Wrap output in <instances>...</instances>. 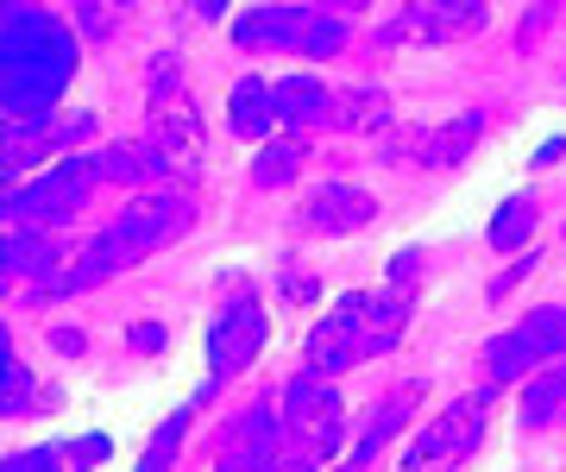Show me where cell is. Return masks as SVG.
<instances>
[{"label":"cell","instance_id":"1","mask_svg":"<svg viewBox=\"0 0 566 472\" xmlns=\"http://www.w3.org/2000/svg\"><path fill=\"white\" fill-rule=\"evenodd\" d=\"M189 214H196V202H189L182 189H151V196H139L133 208H120V221L107 227V233H95V240L63 265V277H44L39 296H76V290H88V284L120 277L126 265H139L145 252H158L164 240H177Z\"/></svg>","mask_w":566,"mask_h":472},{"label":"cell","instance_id":"2","mask_svg":"<svg viewBox=\"0 0 566 472\" xmlns=\"http://www.w3.org/2000/svg\"><path fill=\"white\" fill-rule=\"evenodd\" d=\"M409 315H416V296L409 290H353V296H340L315 322V334H308V347H303L308 371L334 378V371L359 366V359L390 353L409 334Z\"/></svg>","mask_w":566,"mask_h":472},{"label":"cell","instance_id":"3","mask_svg":"<svg viewBox=\"0 0 566 472\" xmlns=\"http://www.w3.org/2000/svg\"><path fill=\"white\" fill-rule=\"evenodd\" d=\"M70 70H76V44H70L63 20L32 13V7H13L7 13V126L44 120L57 107Z\"/></svg>","mask_w":566,"mask_h":472},{"label":"cell","instance_id":"4","mask_svg":"<svg viewBox=\"0 0 566 472\" xmlns=\"http://www.w3.org/2000/svg\"><path fill=\"white\" fill-rule=\"evenodd\" d=\"M346 441V397L322 371L283 385V472H322Z\"/></svg>","mask_w":566,"mask_h":472},{"label":"cell","instance_id":"5","mask_svg":"<svg viewBox=\"0 0 566 472\" xmlns=\"http://www.w3.org/2000/svg\"><path fill=\"white\" fill-rule=\"evenodd\" d=\"M95 183H102V158H82V151H70V158H57L51 170H39L32 183L7 189V227H13V233H44V227H63L82 202H88V196H95Z\"/></svg>","mask_w":566,"mask_h":472},{"label":"cell","instance_id":"6","mask_svg":"<svg viewBox=\"0 0 566 472\" xmlns=\"http://www.w3.org/2000/svg\"><path fill=\"white\" fill-rule=\"evenodd\" d=\"M479 359H485V378H491V385H510V378H528V371L560 366V359H566V303L528 308L516 328L491 334Z\"/></svg>","mask_w":566,"mask_h":472},{"label":"cell","instance_id":"7","mask_svg":"<svg viewBox=\"0 0 566 472\" xmlns=\"http://www.w3.org/2000/svg\"><path fill=\"white\" fill-rule=\"evenodd\" d=\"M485 441V390L479 397H453L434 422H422V434L409 441L397 472H460Z\"/></svg>","mask_w":566,"mask_h":472},{"label":"cell","instance_id":"8","mask_svg":"<svg viewBox=\"0 0 566 472\" xmlns=\"http://www.w3.org/2000/svg\"><path fill=\"white\" fill-rule=\"evenodd\" d=\"M264 328H271V322H264L259 296H252V290H227L221 308H214V322H208V366H214V385L259 359Z\"/></svg>","mask_w":566,"mask_h":472},{"label":"cell","instance_id":"9","mask_svg":"<svg viewBox=\"0 0 566 472\" xmlns=\"http://www.w3.org/2000/svg\"><path fill=\"white\" fill-rule=\"evenodd\" d=\"M214 472H283V416L271 403L233 416L214 441Z\"/></svg>","mask_w":566,"mask_h":472},{"label":"cell","instance_id":"10","mask_svg":"<svg viewBox=\"0 0 566 472\" xmlns=\"http://www.w3.org/2000/svg\"><path fill=\"white\" fill-rule=\"evenodd\" d=\"M371 221H378V202H371V189H359V183H322L303 202V214H296L303 233H359V227H371Z\"/></svg>","mask_w":566,"mask_h":472},{"label":"cell","instance_id":"11","mask_svg":"<svg viewBox=\"0 0 566 472\" xmlns=\"http://www.w3.org/2000/svg\"><path fill=\"white\" fill-rule=\"evenodd\" d=\"M308 25V7H245L233 20V39L245 51H296Z\"/></svg>","mask_w":566,"mask_h":472},{"label":"cell","instance_id":"12","mask_svg":"<svg viewBox=\"0 0 566 472\" xmlns=\"http://www.w3.org/2000/svg\"><path fill=\"white\" fill-rule=\"evenodd\" d=\"M416 403H422V385H403L397 397H385V403L371 410V422H365V434L353 441V453H346L340 472H371V460H378V453L390 448V434H397L409 416H416Z\"/></svg>","mask_w":566,"mask_h":472},{"label":"cell","instance_id":"13","mask_svg":"<svg viewBox=\"0 0 566 472\" xmlns=\"http://www.w3.org/2000/svg\"><path fill=\"white\" fill-rule=\"evenodd\" d=\"M485 25V7L479 0H453V7H403L390 39H465Z\"/></svg>","mask_w":566,"mask_h":472},{"label":"cell","instance_id":"14","mask_svg":"<svg viewBox=\"0 0 566 472\" xmlns=\"http://www.w3.org/2000/svg\"><path fill=\"white\" fill-rule=\"evenodd\" d=\"M271 102H277V126H290V139H296L303 126H315V120H327V114H334L327 83H322V76H308V70H296V76L271 83Z\"/></svg>","mask_w":566,"mask_h":472},{"label":"cell","instance_id":"15","mask_svg":"<svg viewBox=\"0 0 566 472\" xmlns=\"http://www.w3.org/2000/svg\"><path fill=\"white\" fill-rule=\"evenodd\" d=\"M227 120L240 139H264L271 126H277V102H271V83L264 76H240L233 95H227Z\"/></svg>","mask_w":566,"mask_h":472},{"label":"cell","instance_id":"16","mask_svg":"<svg viewBox=\"0 0 566 472\" xmlns=\"http://www.w3.org/2000/svg\"><path fill=\"white\" fill-rule=\"evenodd\" d=\"M485 139V114L472 107V114H460L453 126H441L434 139H428V151H422V165L428 170H453V165H465L472 158V145Z\"/></svg>","mask_w":566,"mask_h":472},{"label":"cell","instance_id":"17","mask_svg":"<svg viewBox=\"0 0 566 472\" xmlns=\"http://www.w3.org/2000/svg\"><path fill=\"white\" fill-rule=\"evenodd\" d=\"M560 416H566V359L535 371L523 385V422L528 429H547V422H560Z\"/></svg>","mask_w":566,"mask_h":472},{"label":"cell","instance_id":"18","mask_svg":"<svg viewBox=\"0 0 566 472\" xmlns=\"http://www.w3.org/2000/svg\"><path fill=\"white\" fill-rule=\"evenodd\" d=\"M70 259L57 252L51 233H7V271L13 277H32V271H63Z\"/></svg>","mask_w":566,"mask_h":472},{"label":"cell","instance_id":"19","mask_svg":"<svg viewBox=\"0 0 566 472\" xmlns=\"http://www.w3.org/2000/svg\"><path fill=\"white\" fill-rule=\"evenodd\" d=\"M353 39V20H346V13H327V7H308V25H303V44H296V51H303V57H334V51H340V44Z\"/></svg>","mask_w":566,"mask_h":472},{"label":"cell","instance_id":"20","mask_svg":"<svg viewBox=\"0 0 566 472\" xmlns=\"http://www.w3.org/2000/svg\"><path fill=\"white\" fill-rule=\"evenodd\" d=\"M528 233H535V196L523 189V196H510V202L491 214V247L510 252V247H523Z\"/></svg>","mask_w":566,"mask_h":472},{"label":"cell","instance_id":"21","mask_svg":"<svg viewBox=\"0 0 566 472\" xmlns=\"http://www.w3.org/2000/svg\"><path fill=\"white\" fill-rule=\"evenodd\" d=\"M296 165H303V139H271L259 151V165H252V183H259V189H283L290 177H296Z\"/></svg>","mask_w":566,"mask_h":472},{"label":"cell","instance_id":"22","mask_svg":"<svg viewBox=\"0 0 566 472\" xmlns=\"http://www.w3.org/2000/svg\"><path fill=\"white\" fill-rule=\"evenodd\" d=\"M346 114L340 126H385L390 120V102H385V88L378 83H359V88H346L340 102H334Z\"/></svg>","mask_w":566,"mask_h":472},{"label":"cell","instance_id":"23","mask_svg":"<svg viewBox=\"0 0 566 472\" xmlns=\"http://www.w3.org/2000/svg\"><path fill=\"white\" fill-rule=\"evenodd\" d=\"M189 410L196 403H182L170 422H158V434H151V448H145V460H139V472H170V460H177V441H182V422H189Z\"/></svg>","mask_w":566,"mask_h":472},{"label":"cell","instance_id":"24","mask_svg":"<svg viewBox=\"0 0 566 472\" xmlns=\"http://www.w3.org/2000/svg\"><path fill=\"white\" fill-rule=\"evenodd\" d=\"M25 403H32V378H25L20 353H7V403H0V410H7V416H25Z\"/></svg>","mask_w":566,"mask_h":472},{"label":"cell","instance_id":"25","mask_svg":"<svg viewBox=\"0 0 566 472\" xmlns=\"http://www.w3.org/2000/svg\"><path fill=\"white\" fill-rule=\"evenodd\" d=\"M182 88V63H177V51H164L158 63H151V102H170Z\"/></svg>","mask_w":566,"mask_h":472},{"label":"cell","instance_id":"26","mask_svg":"<svg viewBox=\"0 0 566 472\" xmlns=\"http://www.w3.org/2000/svg\"><path fill=\"white\" fill-rule=\"evenodd\" d=\"M63 460H70L63 448H32V453H13L7 472H63Z\"/></svg>","mask_w":566,"mask_h":472},{"label":"cell","instance_id":"27","mask_svg":"<svg viewBox=\"0 0 566 472\" xmlns=\"http://www.w3.org/2000/svg\"><path fill=\"white\" fill-rule=\"evenodd\" d=\"M416 265H422V252H416V247H409V252H397V259H390V271H385V277H390V290H409V284H416Z\"/></svg>","mask_w":566,"mask_h":472},{"label":"cell","instance_id":"28","mask_svg":"<svg viewBox=\"0 0 566 472\" xmlns=\"http://www.w3.org/2000/svg\"><path fill=\"white\" fill-rule=\"evenodd\" d=\"M133 347H139V353H158V347H164V328H133Z\"/></svg>","mask_w":566,"mask_h":472},{"label":"cell","instance_id":"29","mask_svg":"<svg viewBox=\"0 0 566 472\" xmlns=\"http://www.w3.org/2000/svg\"><path fill=\"white\" fill-rule=\"evenodd\" d=\"M283 296H296V303H303V296H315V284H308V277H296V271H290V277H283Z\"/></svg>","mask_w":566,"mask_h":472}]
</instances>
